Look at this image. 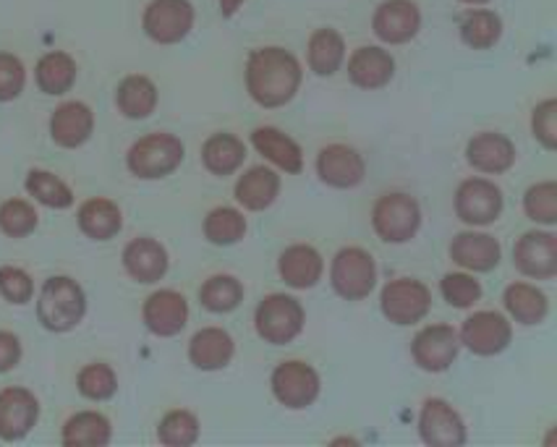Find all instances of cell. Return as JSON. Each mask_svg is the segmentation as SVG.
<instances>
[{
	"instance_id": "cell-1",
	"label": "cell",
	"mask_w": 557,
	"mask_h": 447,
	"mask_svg": "<svg viewBox=\"0 0 557 447\" xmlns=\"http://www.w3.org/2000/svg\"><path fill=\"white\" fill-rule=\"evenodd\" d=\"M301 87V66L288 50L259 48L246 63V89L262 108H283Z\"/></svg>"
},
{
	"instance_id": "cell-2",
	"label": "cell",
	"mask_w": 557,
	"mask_h": 447,
	"mask_svg": "<svg viewBox=\"0 0 557 447\" xmlns=\"http://www.w3.org/2000/svg\"><path fill=\"white\" fill-rule=\"evenodd\" d=\"M87 314V296L74 277L55 275L45 281L37 301V320L50 333H71Z\"/></svg>"
},
{
	"instance_id": "cell-3",
	"label": "cell",
	"mask_w": 557,
	"mask_h": 447,
	"mask_svg": "<svg viewBox=\"0 0 557 447\" xmlns=\"http://www.w3.org/2000/svg\"><path fill=\"white\" fill-rule=\"evenodd\" d=\"M184 163V145L178 136L158 132L141 136L136 145L128 149L126 165L136 178L158 181L171 176Z\"/></svg>"
},
{
	"instance_id": "cell-4",
	"label": "cell",
	"mask_w": 557,
	"mask_h": 447,
	"mask_svg": "<svg viewBox=\"0 0 557 447\" xmlns=\"http://www.w3.org/2000/svg\"><path fill=\"white\" fill-rule=\"evenodd\" d=\"M372 225L382 241L406 244L417 236L419 225H422V210H419L417 199L408 194H385L374 204Z\"/></svg>"
},
{
	"instance_id": "cell-5",
	"label": "cell",
	"mask_w": 557,
	"mask_h": 447,
	"mask_svg": "<svg viewBox=\"0 0 557 447\" xmlns=\"http://www.w3.org/2000/svg\"><path fill=\"white\" fill-rule=\"evenodd\" d=\"M255 327L259 338L272 346H286L304 330V307L294 296L272 294L257 307Z\"/></svg>"
},
{
	"instance_id": "cell-6",
	"label": "cell",
	"mask_w": 557,
	"mask_h": 447,
	"mask_svg": "<svg viewBox=\"0 0 557 447\" xmlns=\"http://www.w3.org/2000/svg\"><path fill=\"white\" fill-rule=\"evenodd\" d=\"M330 283L338 296L348 298V301H361L374 290L377 264L369 251L359 249V246H348L335 254L333 268H330Z\"/></svg>"
},
{
	"instance_id": "cell-7",
	"label": "cell",
	"mask_w": 557,
	"mask_h": 447,
	"mask_svg": "<svg viewBox=\"0 0 557 447\" xmlns=\"http://www.w3.org/2000/svg\"><path fill=\"white\" fill-rule=\"evenodd\" d=\"M382 314L393 322V325H417L422 322L432 309V294L422 281H411V277H398L382 288L380 296Z\"/></svg>"
},
{
	"instance_id": "cell-8",
	"label": "cell",
	"mask_w": 557,
	"mask_h": 447,
	"mask_svg": "<svg viewBox=\"0 0 557 447\" xmlns=\"http://www.w3.org/2000/svg\"><path fill=\"white\" fill-rule=\"evenodd\" d=\"M147 37L158 45H178L194 29V5L189 0H152L141 16Z\"/></svg>"
},
{
	"instance_id": "cell-9",
	"label": "cell",
	"mask_w": 557,
	"mask_h": 447,
	"mask_svg": "<svg viewBox=\"0 0 557 447\" xmlns=\"http://www.w3.org/2000/svg\"><path fill=\"white\" fill-rule=\"evenodd\" d=\"M320 374L304 361H283L272 372V395L277 398V403L290 411L312 406L320 398Z\"/></svg>"
},
{
	"instance_id": "cell-10",
	"label": "cell",
	"mask_w": 557,
	"mask_h": 447,
	"mask_svg": "<svg viewBox=\"0 0 557 447\" xmlns=\"http://www.w3.org/2000/svg\"><path fill=\"white\" fill-rule=\"evenodd\" d=\"M503 212V191L487 178H469L456 191V215L466 225H490Z\"/></svg>"
},
{
	"instance_id": "cell-11",
	"label": "cell",
	"mask_w": 557,
	"mask_h": 447,
	"mask_svg": "<svg viewBox=\"0 0 557 447\" xmlns=\"http://www.w3.org/2000/svg\"><path fill=\"white\" fill-rule=\"evenodd\" d=\"M513 262L521 275L553 281L557 275V236L549 231L523 233L513 249Z\"/></svg>"
},
{
	"instance_id": "cell-12",
	"label": "cell",
	"mask_w": 557,
	"mask_h": 447,
	"mask_svg": "<svg viewBox=\"0 0 557 447\" xmlns=\"http://www.w3.org/2000/svg\"><path fill=\"white\" fill-rule=\"evenodd\" d=\"M458 338L471 353L476 356H497L510 346L513 327L497 312H476L463 322Z\"/></svg>"
},
{
	"instance_id": "cell-13",
	"label": "cell",
	"mask_w": 557,
	"mask_h": 447,
	"mask_svg": "<svg viewBox=\"0 0 557 447\" xmlns=\"http://www.w3.org/2000/svg\"><path fill=\"white\" fill-rule=\"evenodd\" d=\"M40 419V400L27 387H5L0 390V439L16 443L35 430Z\"/></svg>"
},
{
	"instance_id": "cell-14",
	"label": "cell",
	"mask_w": 557,
	"mask_h": 447,
	"mask_svg": "<svg viewBox=\"0 0 557 447\" xmlns=\"http://www.w3.org/2000/svg\"><path fill=\"white\" fill-rule=\"evenodd\" d=\"M461 351V338L450 325H430L411 343V356L424 372H445Z\"/></svg>"
},
{
	"instance_id": "cell-15",
	"label": "cell",
	"mask_w": 557,
	"mask_h": 447,
	"mask_svg": "<svg viewBox=\"0 0 557 447\" xmlns=\"http://www.w3.org/2000/svg\"><path fill=\"white\" fill-rule=\"evenodd\" d=\"M419 434L432 447H458L466 443V424L450 403L443 398H430L419 417Z\"/></svg>"
},
{
	"instance_id": "cell-16",
	"label": "cell",
	"mask_w": 557,
	"mask_h": 447,
	"mask_svg": "<svg viewBox=\"0 0 557 447\" xmlns=\"http://www.w3.org/2000/svg\"><path fill=\"white\" fill-rule=\"evenodd\" d=\"M419 27H422V14L411 0H385L372 18L374 35L387 45L411 42Z\"/></svg>"
},
{
	"instance_id": "cell-17",
	"label": "cell",
	"mask_w": 557,
	"mask_h": 447,
	"mask_svg": "<svg viewBox=\"0 0 557 447\" xmlns=\"http://www.w3.org/2000/svg\"><path fill=\"white\" fill-rule=\"evenodd\" d=\"M317 173H320L322 184L333 186V189H354L364 181L367 163L354 147L330 145L317 158Z\"/></svg>"
},
{
	"instance_id": "cell-18",
	"label": "cell",
	"mask_w": 557,
	"mask_h": 447,
	"mask_svg": "<svg viewBox=\"0 0 557 447\" xmlns=\"http://www.w3.org/2000/svg\"><path fill=\"white\" fill-rule=\"evenodd\" d=\"M145 325L158 338H173L189 322V303L178 290H158L145 301L141 309Z\"/></svg>"
},
{
	"instance_id": "cell-19",
	"label": "cell",
	"mask_w": 557,
	"mask_h": 447,
	"mask_svg": "<svg viewBox=\"0 0 557 447\" xmlns=\"http://www.w3.org/2000/svg\"><path fill=\"white\" fill-rule=\"evenodd\" d=\"M466 160L469 165L479 173H487V176H497V173L510 171L516 163V147L508 136L484 132L476 134L474 139L466 147Z\"/></svg>"
},
{
	"instance_id": "cell-20",
	"label": "cell",
	"mask_w": 557,
	"mask_h": 447,
	"mask_svg": "<svg viewBox=\"0 0 557 447\" xmlns=\"http://www.w3.org/2000/svg\"><path fill=\"white\" fill-rule=\"evenodd\" d=\"M95 132V113L84 102H63L55 108L53 119H50V136L58 147L76 149L87 145L89 136Z\"/></svg>"
},
{
	"instance_id": "cell-21",
	"label": "cell",
	"mask_w": 557,
	"mask_h": 447,
	"mask_svg": "<svg viewBox=\"0 0 557 447\" xmlns=\"http://www.w3.org/2000/svg\"><path fill=\"white\" fill-rule=\"evenodd\" d=\"M168 251L165 246L154 238H134L132 244L123 249V268L136 283L152 285L163 281L168 272Z\"/></svg>"
},
{
	"instance_id": "cell-22",
	"label": "cell",
	"mask_w": 557,
	"mask_h": 447,
	"mask_svg": "<svg viewBox=\"0 0 557 447\" xmlns=\"http://www.w3.org/2000/svg\"><path fill=\"white\" fill-rule=\"evenodd\" d=\"M453 262L471 272H490L500 264V244L490 233L466 231L458 233L450 244Z\"/></svg>"
},
{
	"instance_id": "cell-23",
	"label": "cell",
	"mask_w": 557,
	"mask_h": 447,
	"mask_svg": "<svg viewBox=\"0 0 557 447\" xmlns=\"http://www.w3.org/2000/svg\"><path fill=\"white\" fill-rule=\"evenodd\" d=\"M395 74V61L382 48H359L348 58V79L359 89H382L387 87Z\"/></svg>"
},
{
	"instance_id": "cell-24",
	"label": "cell",
	"mask_w": 557,
	"mask_h": 447,
	"mask_svg": "<svg viewBox=\"0 0 557 447\" xmlns=\"http://www.w3.org/2000/svg\"><path fill=\"white\" fill-rule=\"evenodd\" d=\"M236 343L223 327H205L189 343V361L202 372H218L231 364Z\"/></svg>"
},
{
	"instance_id": "cell-25",
	"label": "cell",
	"mask_w": 557,
	"mask_h": 447,
	"mask_svg": "<svg viewBox=\"0 0 557 447\" xmlns=\"http://www.w3.org/2000/svg\"><path fill=\"white\" fill-rule=\"evenodd\" d=\"M277 270H281V277L286 281L290 288H314L317 283L322 281V272H325V262H322L320 251L312 249V246L296 244L290 246L281 254V262H277Z\"/></svg>"
},
{
	"instance_id": "cell-26",
	"label": "cell",
	"mask_w": 557,
	"mask_h": 447,
	"mask_svg": "<svg viewBox=\"0 0 557 447\" xmlns=\"http://www.w3.org/2000/svg\"><path fill=\"white\" fill-rule=\"evenodd\" d=\"M79 231L92 241H110L115 238L123 228V212L115 202H110L106 197H95L87 199L82 204L79 215Z\"/></svg>"
},
{
	"instance_id": "cell-27",
	"label": "cell",
	"mask_w": 557,
	"mask_h": 447,
	"mask_svg": "<svg viewBox=\"0 0 557 447\" xmlns=\"http://www.w3.org/2000/svg\"><path fill=\"white\" fill-rule=\"evenodd\" d=\"M251 145H255L257 152L264 154L272 165L281 167V171L301 173V167H304L301 147L296 145L290 136L277 132V128H272V126L255 128V134H251Z\"/></svg>"
},
{
	"instance_id": "cell-28",
	"label": "cell",
	"mask_w": 557,
	"mask_h": 447,
	"mask_svg": "<svg viewBox=\"0 0 557 447\" xmlns=\"http://www.w3.org/2000/svg\"><path fill=\"white\" fill-rule=\"evenodd\" d=\"M277 194H281V176L270 167H251L249 173H244L236 184V199L244 210L262 212L275 202Z\"/></svg>"
},
{
	"instance_id": "cell-29",
	"label": "cell",
	"mask_w": 557,
	"mask_h": 447,
	"mask_svg": "<svg viewBox=\"0 0 557 447\" xmlns=\"http://www.w3.org/2000/svg\"><path fill=\"white\" fill-rule=\"evenodd\" d=\"M115 105L126 119L141 121L150 119L158 108V87H154L152 79L141 74L126 76L115 89Z\"/></svg>"
},
{
	"instance_id": "cell-30",
	"label": "cell",
	"mask_w": 557,
	"mask_h": 447,
	"mask_svg": "<svg viewBox=\"0 0 557 447\" xmlns=\"http://www.w3.org/2000/svg\"><path fill=\"white\" fill-rule=\"evenodd\" d=\"M76 61L63 50H53V53H45L40 61H37L35 69V79L37 87L42 89L45 95H66L71 92V87L76 84Z\"/></svg>"
},
{
	"instance_id": "cell-31",
	"label": "cell",
	"mask_w": 557,
	"mask_h": 447,
	"mask_svg": "<svg viewBox=\"0 0 557 447\" xmlns=\"http://www.w3.org/2000/svg\"><path fill=\"white\" fill-rule=\"evenodd\" d=\"M505 309L518 325H540L549 312L547 296L529 283H513L505 288Z\"/></svg>"
},
{
	"instance_id": "cell-32",
	"label": "cell",
	"mask_w": 557,
	"mask_h": 447,
	"mask_svg": "<svg viewBox=\"0 0 557 447\" xmlns=\"http://www.w3.org/2000/svg\"><path fill=\"white\" fill-rule=\"evenodd\" d=\"M246 160V147L233 134H215L205 141L202 163L212 176H231Z\"/></svg>"
},
{
	"instance_id": "cell-33",
	"label": "cell",
	"mask_w": 557,
	"mask_h": 447,
	"mask_svg": "<svg viewBox=\"0 0 557 447\" xmlns=\"http://www.w3.org/2000/svg\"><path fill=\"white\" fill-rule=\"evenodd\" d=\"M113 437V426L110 421L97 411L74 413L63 426V445L69 447H102Z\"/></svg>"
},
{
	"instance_id": "cell-34",
	"label": "cell",
	"mask_w": 557,
	"mask_h": 447,
	"mask_svg": "<svg viewBox=\"0 0 557 447\" xmlns=\"http://www.w3.org/2000/svg\"><path fill=\"white\" fill-rule=\"evenodd\" d=\"M309 69L317 76H333L346 61V42L335 29H317L309 40Z\"/></svg>"
},
{
	"instance_id": "cell-35",
	"label": "cell",
	"mask_w": 557,
	"mask_h": 447,
	"mask_svg": "<svg viewBox=\"0 0 557 447\" xmlns=\"http://www.w3.org/2000/svg\"><path fill=\"white\" fill-rule=\"evenodd\" d=\"M503 37V22L495 11L476 9L469 11L461 22V40L474 50L495 48L497 40Z\"/></svg>"
},
{
	"instance_id": "cell-36",
	"label": "cell",
	"mask_w": 557,
	"mask_h": 447,
	"mask_svg": "<svg viewBox=\"0 0 557 447\" xmlns=\"http://www.w3.org/2000/svg\"><path fill=\"white\" fill-rule=\"evenodd\" d=\"M199 298H202V307L210 309V312L228 314L244 301V285L231 275H215L199 288Z\"/></svg>"
},
{
	"instance_id": "cell-37",
	"label": "cell",
	"mask_w": 557,
	"mask_h": 447,
	"mask_svg": "<svg viewBox=\"0 0 557 447\" xmlns=\"http://www.w3.org/2000/svg\"><path fill=\"white\" fill-rule=\"evenodd\" d=\"M27 191L29 197H35L50 210H69L74 204V191L69 189V184H63L55 173L48 171H29Z\"/></svg>"
},
{
	"instance_id": "cell-38",
	"label": "cell",
	"mask_w": 557,
	"mask_h": 447,
	"mask_svg": "<svg viewBox=\"0 0 557 447\" xmlns=\"http://www.w3.org/2000/svg\"><path fill=\"white\" fill-rule=\"evenodd\" d=\"M246 233V218L233 207H218L205 218V236L215 246L238 244Z\"/></svg>"
},
{
	"instance_id": "cell-39",
	"label": "cell",
	"mask_w": 557,
	"mask_h": 447,
	"mask_svg": "<svg viewBox=\"0 0 557 447\" xmlns=\"http://www.w3.org/2000/svg\"><path fill=\"white\" fill-rule=\"evenodd\" d=\"M158 439L171 447H186L199 439V419L191 411H171L160 421Z\"/></svg>"
},
{
	"instance_id": "cell-40",
	"label": "cell",
	"mask_w": 557,
	"mask_h": 447,
	"mask_svg": "<svg viewBox=\"0 0 557 447\" xmlns=\"http://www.w3.org/2000/svg\"><path fill=\"white\" fill-rule=\"evenodd\" d=\"M37 228V210L24 199H5L0 204V231L11 238H27Z\"/></svg>"
},
{
	"instance_id": "cell-41",
	"label": "cell",
	"mask_w": 557,
	"mask_h": 447,
	"mask_svg": "<svg viewBox=\"0 0 557 447\" xmlns=\"http://www.w3.org/2000/svg\"><path fill=\"white\" fill-rule=\"evenodd\" d=\"M523 210L529 220L542 225L557 223V184L555 181H542V184L531 186L523 197Z\"/></svg>"
},
{
	"instance_id": "cell-42",
	"label": "cell",
	"mask_w": 557,
	"mask_h": 447,
	"mask_svg": "<svg viewBox=\"0 0 557 447\" xmlns=\"http://www.w3.org/2000/svg\"><path fill=\"white\" fill-rule=\"evenodd\" d=\"M79 393L89 400H108L119 390V377L108 364H89L84 367L76 377Z\"/></svg>"
},
{
	"instance_id": "cell-43",
	"label": "cell",
	"mask_w": 557,
	"mask_h": 447,
	"mask_svg": "<svg viewBox=\"0 0 557 447\" xmlns=\"http://www.w3.org/2000/svg\"><path fill=\"white\" fill-rule=\"evenodd\" d=\"M440 290H443L445 301L456 309L474 307L479 298H482V285L471 275H466V272H450V275H445L443 283H440Z\"/></svg>"
},
{
	"instance_id": "cell-44",
	"label": "cell",
	"mask_w": 557,
	"mask_h": 447,
	"mask_svg": "<svg viewBox=\"0 0 557 447\" xmlns=\"http://www.w3.org/2000/svg\"><path fill=\"white\" fill-rule=\"evenodd\" d=\"M0 296L9 303H16V307H24V303L32 301L35 296V281L29 277V272L22 268H0Z\"/></svg>"
},
{
	"instance_id": "cell-45",
	"label": "cell",
	"mask_w": 557,
	"mask_h": 447,
	"mask_svg": "<svg viewBox=\"0 0 557 447\" xmlns=\"http://www.w3.org/2000/svg\"><path fill=\"white\" fill-rule=\"evenodd\" d=\"M27 84L24 63L14 53H0V102L16 100Z\"/></svg>"
},
{
	"instance_id": "cell-46",
	"label": "cell",
	"mask_w": 557,
	"mask_h": 447,
	"mask_svg": "<svg viewBox=\"0 0 557 447\" xmlns=\"http://www.w3.org/2000/svg\"><path fill=\"white\" fill-rule=\"evenodd\" d=\"M531 132L544 149L557 147V100H544L531 115Z\"/></svg>"
},
{
	"instance_id": "cell-47",
	"label": "cell",
	"mask_w": 557,
	"mask_h": 447,
	"mask_svg": "<svg viewBox=\"0 0 557 447\" xmlns=\"http://www.w3.org/2000/svg\"><path fill=\"white\" fill-rule=\"evenodd\" d=\"M22 361V340L14 333L0 330V374L11 372Z\"/></svg>"
},
{
	"instance_id": "cell-48",
	"label": "cell",
	"mask_w": 557,
	"mask_h": 447,
	"mask_svg": "<svg viewBox=\"0 0 557 447\" xmlns=\"http://www.w3.org/2000/svg\"><path fill=\"white\" fill-rule=\"evenodd\" d=\"M244 5V0H220V14L233 16Z\"/></svg>"
},
{
	"instance_id": "cell-49",
	"label": "cell",
	"mask_w": 557,
	"mask_h": 447,
	"mask_svg": "<svg viewBox=\"0 0 557 447\" xmlns=\"http://www.w3.org/2000/svg\"><path fill=\"white\" fill-rule=\"evenodd\" d=\"M463 3H471V5H482V3H490V0H463Z\"/></svg>"
}]
</instances>
